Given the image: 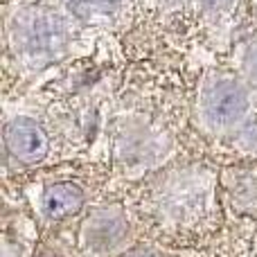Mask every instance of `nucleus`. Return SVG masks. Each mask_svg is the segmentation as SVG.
<instances>
[{
  "mask_svg": "<svg viewBox=\"0 0 257 257\" xmlns=\"http://www.w3.org/2000/svg\"><path fill=\"white\" fill-rule=\"evenodd\" d=\"M77 18L48 5H25L5 21V50L14 68L34 75L63 61L75 48Z\"/></svg>",
  "mask_w": 257,
  "mask_h": 257,
  "instance_id": "obj_1",
  "label": "nucleus"
},
{
  "mask_svg": "<svg viewBox=\"0 0 257 257\" xmlns=\"http://www.w3.org/2000/svg\"><path fill=\"white\" fill-rule=\"evenodd\" d=\"M219 187L221 176L205 165L174 167L151 187V217L167 232L201 230L219 210Z\"/></svg>",
  "mask_w": 257,
  "mask_h": 257,
  "instance_id": "obj_2",
  "label": "nucleus"
},
{
  "mask_svg": "<svg viewBox=\"0 0 257 257\" xmlns=\"http://www.w3.org/2000/svg\"><path fill=\"white\" fill-rule=\"evenodd\" d=\"M257 117V95L235 70H208L199 79L192 122L210 140H232Z\"/></svg>",
  "mask_w": 257,
  "mask_h": 257,
  "instance_id": "obj_3",
  "label": "nucleus"
},
{
  "mask_svg": "<svg viewBox=\"0 0 257 257\" xmlns=\"http://www.w3.org/2000/svg\"><path fill=\"white\" fill-rule=\"evenodd\" d=\"M108 147L122 178H142L158 172L176 154V140L160 120L140 111L117 113L108 126Z\"/></svg>",
  "mask_w": 257,
  "mask_h": 257,
  "instance_id": "obj_4",
  "label": "nucleus"
},
{
  "mask_svg": "<svg viewBox=\"0 0 257 257\" xmlns=\"http://www.w3.org/2000/svg\"><path fill=\"white\" fill-rule=\"evenodd\" d=\"M81 257H120L131 239V221L122 205H95L84 214L79 223Z\"/></svg>",
  "mask_w": 257,
  "mask_h": 257,
  "instance_id": "obj_5",
  "label": "nucleus"
},
{
  "mask_svg": "<svg viewBox=\"0 0 257 257\" xmlns=\"http://www.w3.org/2000/svg\"><path fill=\"white\" fill-rule=\"evenodd\" d=\"M27 199L39 221L61 223L81 214L88 201V192L79 181L59 178V181H41L30 185Z\"/></svg>",
  "mask_w": 257,
  "mask_h": 257,
  "instance_id": "obj_6",
  "label": "nucleus"
},
{
  "mask_svg": "<svg viewBox=\"0 0 257 257\" xmlns=\"http://www.w3.org/2000/svg\"><path fill=\"white\" fill-rule=\"evenodd\" d=\"M5 151L18 165H41L52 151V138L45 124L27 111H16L7 115L3 126Z\"/></svg>",
  "mask_w": 257,
  "mask_h": 257,
  "instance_id": "obj_7",
  "label": "nucleus"
},
{
  "mask_svg": "<svg viewBox=\"0 0 257 257\" xmlns=\"http://www.w3.org/2000/svg\"><path fill=\"white\" fill-rule=\"evenodd\" d=\"M221 190L235 212L257 217V167H226Z\"/></svg>",
  "mask_w": 257,
  "mask_h": 257,
  "instance_id": "obj_8",
  "label": "nucleus"
},
{
  "mask_svg": "<svg viewBox=\"0 0 257 257\" xmlns=\"http://www.w3.org/2000/svg\"><path fill=\"white\" fill-rule=\"evenodd\" d=\"M102 120H104L102 106L90 97H79L66 108L59 124H61L63 133L70 140L88 142L97 133V128L102 126Z\"/></svg>",
  "mask_w": 257,
  "mask_h": 257,
  "instance_id": "obj_9",
  "label": "nucleus"
},
{
  "mask_svg": "<svg viewBox=\"0 0 257 257\" xmlns=\"http://www.w3.org/2000/svg\"><path fill=\"white\" fill-rule=\"evenodd\" d=\"M128 0H66V9L86 25L108 27L126 12Z\"/></svg>",
  "mask_w": 257,
  "mask_h": 257,
  "instance_id": "obj_10",
  "label": "nucleus"
},
{
  "mask_svg": "<svg viewBox=\"0 0 257 257\" xmlns=\"http://www.w3.org/2000/svg\"><path fill=\"white\" fill-rule=\"evenodd\" d=\"M232 61H235V72L257 95V36H250L237 45Z\"/></svg>",
  "mask_w": 257,
  "mask_h": 257,
  "instance_id": "obj_11",
  "label": "nucleus"
},
{
  "mask_svg": "<svg viewBox=\"0 0 257 257\" xmlns=\"http://www.w3.org/2000/svg\"><path fill=\"white\" fill-rule=\"evenodd\" d=\"M237 0H196L199 14L212 30H221L235 14Z\"/></svg>",
  "mask_w": 257,
  "mask_h": 257,
  "instance_id": "obj_12",
  "label": "nucleus"
},
{
  "mask_svg": "<svg viewBox=\"0 0 257 257\" xmlns=\"http://www.w3.org/2000/svg\"><path fill=\"white\" fill-rule=\"evenodd\" d=\"M230 142L241 156H248V158L253 156L255 158L257 156V117L253 122H248Z\"/></svg>",
  "mask_w": 257,
  "mask_h": 257,
  "instance_id": "obj_13",
  "label": "nucleus"
},
{
  "mask_svg": "<svg viewBox=\"0 0 257 257\" xmlns=\"http://www.w3.org/2000/svg\"><path fill=\"white\" fill-rule=\"evenodd\" d=\"M120 257H163V253H160L156 246H133V248L124 250Z\"/></svg>",
  "mask_w": 257,
  "mask_h": 257,
  "instance_id": "obj_14",
  "label": "nucleus"
},
{
  "mask_svg": "<svg viewBox=\"0 0 257 257\" xmlns=\"http://www.w3.org/2000/svg\"><path fill=\"white\" fill-rule=\"evenodd\" d=\"M160 9H167V12H176V9H183L190 0H156Z\"/></svg>",
  "mask_w": 257,
  "mask_h": 257,
  "instance_id": "obj_15",
  "label": "nucleus"
},
{
  "mask_svg": "<svg viewBox=\"0 0 257 257\" xmlns=\"http://www.w3.org/2000/svg\"><path fill=\"white\" fill-rule=\"evenodd\" d=\"M253 7H255V9H257V0H253Z\"/></svg>",
  "mask_w": 257,
  "mask_h": 257,
  "instance_id": "obj_16",
  "label": "nucleus"
}]
</instances>
